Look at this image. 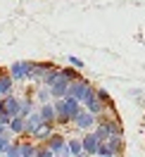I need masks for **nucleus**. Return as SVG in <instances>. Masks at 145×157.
<instances>
[{
	"instance_id": "9",
	"label": "nucleus",
	"mask_w": 145,
	"mask_h": 157,
	"mask_svg": "<svg viewBox=\"0 0 145 157\" xmlns=\"http://www.w3.org/2000/svg\"><path fill=\"white\" fill-rule=\"evenodd\" d=\"M7 128H10L12 133H24V117H21V114L12 117L10 124H7Z\"/></svg>"
},
{
	"instance_id": "3",
	"label": "nucleus",
	"mask_w": 145,
	"mask_h": 157,
	"mask_svg": "<svg viewBox=\"0 0 145 157\" xmlns=\"http://www.w3.org/2000/svg\"><path fill=\"white\" fill-rule=\"evenodd\" d=\"M74 124H76L78 128H90L95 124V114L88 112V109H78L76 114H74Z\"/></svg>"
},
{
	"instance_id": "10",
	"label": "nucleus",
	"mask_w": 145,
	"mask_h": 157,
	"mask_svg": "<svg viewBox=\"0 0 145 157\" xmlns=\"http://www.w3.org/2000/svg\"><path fill=\"white\" fill-rule=\"evenodd\" d=\"M12 90V76L10 74H2L0 76V95H7Z\"/></svg>"
},
{
	"instance_id": "5",
	"label": "nucleus",
	"mask_w": 145,
	"mask_h": 157,
	"mask_svg": "<svg viewBox=\"0 0 145 157\" xmlns=\"http://www.w3.org/2000/svg\"><path fill=\"white\" fill-rule=\"evenodd\" d=\"M88 88H90V86H88L86 81H71V83H69V93H67V95H71V98H76L78 102H81V100L86 98Z\"/></svg>"
},
{
	"instance_id": "14",
	"label": "nucleus",
	"mask_w": 145,
	"mask_h": 157,
	"mask_svg": "<svg viewBox=\"0 0 145 157\" xmlns=\"http://www.w3.org/2000/svg\"><path fill=\"white\" fill-rule=\"evenodd\" d=\"M50 95H52V93H50V88H40V90H38V100H40V102H45Z\"/></svg>"
},
{
	"instance_id": "7",
	"label": "nucleus",
	"mask_w": 145,
	"mask_h": 157,
	"mask_svg": "<svg viewBox=\"0 0 145 157\" xmlns=\"http://www.w3.org/2000/svg\"><path fill=\"white\" fill-rule=\"evenodd\" d=\"M105 145L109 147V155H116V152H124V145H121V133H114L105 140Z\"/></svg>"
},
{
	"instance_id": "15",
	"label": "nucleus",
	"mask_w": 145,
	"mask_h": 157,
	"mask_svg": "<svg viewBox=\"0 0 145 157\" xmlns=\"http://www.w3.org/2000/svg\"><path fill=\"white\" fill-rule=\"evenodd\" d=\"M69 62H71L76 69H83V67H86V64H83V59H78V57H69Z\"/></svg>"
},
{
	"instance_id": "2",
	"label": "nucleus",
	"mask_w": 145,
	"mask_h": 157,
	"mask_svg": "<svg viewBox=\"0 0 145 157\" xmlns=\"http://www.w3.org/2000/svg\"><path fill=\"white\" fill-rule=\"evenodd\" d=\"M40 124H43V119H40V114L38 112H33L31 109L29 114L24 117V133H29V136H33L36 131L40 128Z\"/></svg>"
},
{
	"instance_id": "6",
	"label": "nucleus",
	"mask_w": 145,
	"mask_h": 157,
	"mask_svg": "<svg viewBox=\"0 0 145 157\" xmlns=\"http://www.w3.org/2000/svg\"><path fill=\"white\" fill-rule=\"evenodd\" d=\"M81 143H83V152H88V155H97V147H100V138H97L93 131H90V133H88V136L83 138Z\"/></svg>"
},
{
	"instance_id": "1",
	"label": "nucleus",
	"mask_w": 145,
	"mask_h": 157,
	"mask_svg": "<svg viewBox=\"0 0 145 157\" xmlns=\"http://www.w3.org/2000/svg\"><path fill=\"white\" fill-rule=\"evenodd\" d=\"M31 71H33V62H14L10 67V76L12 81H24L31 78Z\"/></svg>"
},
{
	"instance_id": "8",
	"label": "nucleus",
	"mask_w": 145,
	"mask_h": 157,
	"mask_svg": "<svg viewBox=\"0 0 145 157\" xmlns=\"http://www.w3.org/2000/svg\"><path fill=\"white\" fill-rule=\"evenodd\" d=\"M40 119L45 121V124H55L57 121V114H55V105H43V107L38 109Z\"/></svg>"
},
{
	"instance_id": "4",
	"label": "nucleus",
	"mask_w": 145,
	"mask_h": 157,
	"mask_svg": "<svg viewBox=\"0 0 145 157\" xmlns=\"http://www.w3.org/2000/svg\"><path fill=\"white\" fill-rule=\"evenodd\" d=\"M43 143L50 147L52 155H67V143H64V138H62V136H50L48 140H43Z\"/></svg>"
},
{
	"instance_id": "12",
	"label": "nucleus",
	"mask_w": 145,
	"mask_h": 157,
	"mask_svg": "<svg viewBox=\"0 0 145 157\" xmlns=\"http://www.w3.org/2000/svg\"><path fill=\"white\" fill-rule=\"evenodd\" d=\"M93 133H95L100 140H107V138H109V128H107V124H100V126H97Z\"/></svg>"
},
{
	"instance_id": "13",
	"label": "nucleus",
	"mask_w": 145,
	"mask_h": 157,
	"mask_svg": "<svg viewBox=\"0 0 145 157\" xmlns=\"http://www.w3.org/2000/svg\"><path fill=\"white\" fill-rule=\"evenodd\" d=\"M19 155H36V145H31V143L19 145Z\"/></svg>"
},
{
	"instance_id": "11",
	"label": "nucleus",
	"mask_w": 145,
	"mask_h": 157,
	"mask_svg": "<svg viewBox=\"0 0 145 157\" xmlns=\"http://www.w3.org/2000/svg\"><path fill=\"white\" fill-rule=\"evenodd\" d=\"M67 152L69 155H81V152H83V143H81V140H69L67 143Z\"/></svg>"
}]
</instances>
